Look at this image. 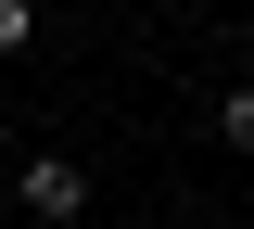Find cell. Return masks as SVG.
Returning <instances> with one entry per match:
<instances>
[{
  "mask_svg": "<svg viewBox=\"0 0 254 229\" xmlns=\"http://www.w3.org/2000/svg\"><path fill=\"white\" fill-rule=\"evenodd\" d=\"M26 217L76 229V217H89V165H64V153H26Z\"/></svg>",
  "mask_w": 254,
  "mask_h": 229,
  "instance_id": "obj_1",
  "label": "cell"
},
{
  "mask_svg": "<svg viewBox=\"0 0 254 229\" xmlns=\"http://www.w3.org/2000/svg\"><path fill=\"white\" fill-rule=\"evenodd\" d=\"M216 140H229V153H254V76H242V89L216 102Z\"/></svg>",
  "mask_w": 254,
  "mask_h": 229,
  "instance_id": "obj_2",
  "label": "cell"
},
{
  "mask_svg": "<svg viewBox=\"0 0 254 229\" xmlns=\"http://www.w3.org/2000/svg\"><path fill=\"white\" fill-rule=\"evenodd\" d=\"M26 13H38V0H0V51H26Z\"/></svg>",
  "mask_w": 254,
  "mask_h": 229,
  "instance_id": "obj_3",
  "label": "cell"
}]
</instances>
